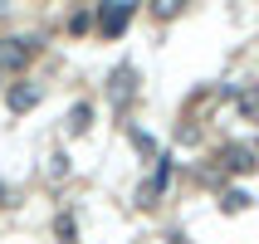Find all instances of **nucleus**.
<instances>
[{
    "mask_svg": "<svg viewBox=\"0 0 259 244\" xmlns=\"http://www.w3.org/2000/svg\"><path fill=\"white\" fill-rule=\"evenodd\" d=\"M34 54H39V39H29V34H10V39H0V73L25 69Z\"/></svg>",
    "mask_w": 259,
    "mask_h": 244,
    "instance_id": "f257e3e1",
    "label": "nucleus"
},
{
    "mask_svg": "<svg viewBox=\"0 0 259 244\" xmlns=\"http://www.w3.org/2000/svg\"><path fill=\"white\" fill-rule=\"evenodd\" d=\"M132 15H137V5H132V0H108V5L98 10V29L113 39V34H122V29H127Z\"/></svg>",
    "mask_w": 259,
    "mask_h": 244,
    "instance_id": "f03ea898",
    "label": "nucleus"
},
{
    "mask_svg": "<svg viewBox=\"0 0 259 244\" xmlns=\"http://www.w3.org/2000/svg\"><path fill=\"white\" fill-rule=\"evenodd\" d=\"M132 93H137V73H132V64H117L113 78H108V98H113V108H127Z\"/></svg>",
    "mask_w": 259,
    "mask_h": 244,
    "instance_id": "7ed1b4c3",
    "label": "nucleus"
},
{
    "mask_svg": "<svg viewBox=\"0 0 259 244\" xmlns=\"http://www.w3.org/2000/svg\"><path fill=\"white\" fill-rule=\"evenodd\" d=\"M220 166H225V171H235V176H249L259 166V157H254V147H225V152H220Z\"/></svg>",
    "mask_w": 259,
    "mask_h": 244,
    "instance_id": "20e7f679",
    "label": "nucleus"
},
{
    "mask_svg": "<svg viewBox=\"0 0 259 244\" xmlns=\"http://www.w3.org/2000/svg\"><path fill=\"white\" fill-rule=\"evenodd\" d=\"M39 98H44V88H39V83H15L10 93H5V103H10V113H29V108H34Z\"/></svg>",
    "mask_w": 259,
    "mask_h": 244,
    "instance_id": "39448f33",
    "label": "nucleus"
},
{
    "mask_svg": "<svg viewBox=\"0 0 259 244\" xmlns=\"http://www.w3.org/2000/svg\"><path fill=\"white\" fill-rule=\"evenodd\" d=\"M166 176H171V166H166V157H161V161H157V171H152V181L137 190V205H157V196L166 190Z\"/></svg>",
    "mask_w": 259,
    "mask_h": 244,
    "instance_id": "423d86ee",
    "label": "nucleus"
},
{
    "mask_svg": "<svg viewBox=\"0 0 259 244\" xmlns=\"http://www.w3.org/2000/svg\"><path fill=\"white\" fill-rule=\"evenodd\" d=\"M54 234H59V244H73V239H78V220L64 210V215L54 220Z\"/></svg>",
    "mask_w": 259,
    "mask_h": 244,
    "instance_id": "0eeeda50",
    "label": "nucleus"
},
{
    "mask_svg": "<svg viewBox=\"0 0 259 244\" xmlns=\"http://www.w3.org/2000/svg\"><path fill=\"white\" fill-rule=\"evenodd\" d=\"M88 127H93V108H88V103H78V108L69 113V132H88Z\"/></svg>",
    "mask_w": 259,
    "mask_h": 244,
    "instance_id": "6e6552de",
    "label": "nucleus"
},
{
    "mask_svg": "<svg viewBox=\"0 0 259 244\" xmlns=\"http://www.w3.org/2000/svg\"><path fill=\"white\" fill-rule=\"evenodd\" d=\"M245 205H249V196H245V190H225V196H220V210H225V215H240Z\"/></svg>",
    "mask_w": 259,
    "mask_h": 244,
    "instance_id": "1a4fd4ad",
    "label": "nucleus"
},
{
    "mask_svg": "<svg viewBox=\"0 0 259 244\" xmlns=\"http://www.w3.org/2000/svg\"><path fill=\"white\" fill-rule=\"evenodd\" d=\"M240 108H245L249 117L259 113V88H245V93H240Z\"/></svg>",
    "mask_w": 259,
    "mask_h": 244,
    "instance_id": "9d476101",
    "label": "nucleus"
},
{
    "mask_svg": "<svg viewBox=\"0 0 259 244\" xmlns=\"http://www.w3.org/2000/svg\"><path fill=\"white\" fill-rule=\"evenodd\" d=\"M152 10H157V15H161V20H171V15H176V10H181V0H157V5H152Z\"/></svg>",
    "mask_w": 259,
    "mask_h": 244,
    "instance_id": "9b49d317",
    "label": "nucleus"
},
{
    "mask_svg": "<svg viewBox=\"0 0 259 244\" xmlns=\"http://www.w3.org/2000/svg\"><path fill=\"white\" fill-rule=\"evenodd\" d=\"M49 171H54V176H69V157H64V152H59V157H49Z\"/></svg>",
    "mask_w": 259,
    "mask_h": 244,
    "instance_id": "f8f14e48",
    "label": "nucleus"
}]
</instances>
